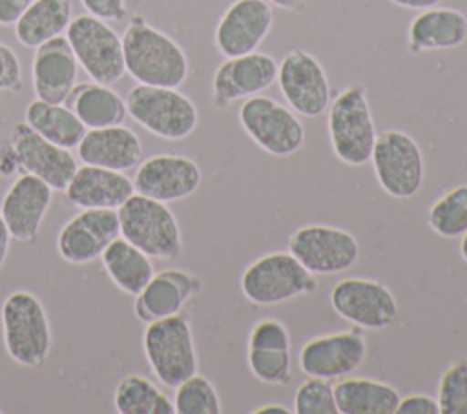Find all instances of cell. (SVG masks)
Masks as SVG:
<instances>
[{
  "label": "cell",
  "mask_w": 467,
  "mask_h": 414,
  "mask_svg": "<svg viewBox=\"0 0 467 414\" xmlns=\"http://www.w3.org/2000/svg\"><path fill=\"white\" fill-rule=\"evenodd\" d=\"M122 53L126 73L139 84L179 88L190 73L184 49L142 15H133L124 29Z\"/></svg>",
  "instance_id": "1"
},
{
  "label": "cell",
  "mask_w": 467,
  "mask_h": 414,
  "mask_svg": "<svg viewBox=\"0 0 467 414\" xmlns=\"http://www.w3.org/2000/svg\"><path fill=\"white\" fill-rule=\"evenodd\" d=\"M327 111V128L334 155L348 166L367 164L378 135L367 88L363 84L345 88L330 100Z\"/></svg>",
  "instance_id": "2"
},
{
  "label": "cell",
  "mask_w": 467,
  "mask_h": 414,
  "mask_svg": "<svg viewBox=\"0 0 467 414\" xmlns=\"http://www.w3.org/2000/svg\"><path fill=\"white\" fill-rule=\"evenodd\" d=\"M4 347L9 357L29 368L40 367L51 350V326L42 301L27 292H11L0 308Z\"/></svg>",
  "instance_id": "3"
},
{
  "label": "cell",
  "mask_w": 467,
  "mask_h": 414,
  "mask_svg": "<svg viewBox=\"0 0 467 414\" xmlns=\"http://www.w3.org/2000/svg\"><path fill=\"white\" fill-rule=\"evenodd\" d=\"M120 237L150 259H175L182 252V235L166 202L133 193L119 210Z\"/></svg>",
  "instance_id": "4"
},
{
  "label": "cell",
  "mask_w": 467,
  "mask_h": 414,
  "mask_svg": "<svg viewBox=\"0 0 467 414\" xmlns=\"http://www.w3.org/2000/svg\"><path fill=\"white\" fill-rule=\"evenodd\" d=\"M124 102L128 115L139 126L166 140L190 137L199 122L197 106L177 88L137 84Z\"/></svg>",
  "instance_id": "5"
},
{
  "label": "cell",
  "mask_w": 467,
  "mask_h": 414,
  "mask_svg": "<svg viewBox=\"0 0 467 414\" xmlns=\"http://www.w3.org/2000/svg\"><path fill=\"white\" fill-rule=\"evenodd\" d=\"M142 348L153 376L164 387L175 388L197 372L199 357L192 325L181 314L148 323Z\"/></svg>",
  "instance_id": "6"
},
{
  "label": "cell",
  "mask_w": 467,
  "mask_h": 414,
  "mask_svg": "<svg viewBox=\"0 0 467 414\" xmlns=\"http://www.w3.org/2000/svg\"><path fill=\"white\" fill-rule=\"evenodd\" d=\"M239 286L250 303L270 306L316 292L317 281L290 252H270L244 268Z\"/></svg>",
  "instance_id": "7"
},
{
  "label": "cell",
  "mask_w": 467,
  "mask_h": 414,
  "mask_svg": "<svg viewBox=\"0 0 467 414\" xmlns=\"http://www.w3.org/2000/svg\"><path fill=\"white\" fill-rule=\"evenodd\" d=\"M370 162L381 190L407 201L420 193L425 181V162L420 144L401 129H383L376 135Z\"/></svg>",
  "instance_id": "8"
},
{
  "label": "cell",
  "mask_w": 467,
  "mask_h": 414,
  "mask_svg": "<svg viewBox=\"0 0 467 414\" xmlns=\"http://www.w3.org/2000/svg\"><path fill=\"white\" fill-rule=\"evenodd\" d=\"M239 124L255 146L272 157H292L306 140L297 113L261 93L244 98L239 108Z\"/></svg>",
  "instance_id": "9"
},
{
  "label": "cell",
  "mask_w": 467,
  "mask_h": 414,
  "mask_svg": "<svg viewBox=\"0 0 467 414\" xmlns=\"http://www.w3.org/2000/svg\"><path fill=\"white\" fill-rule=\"evenodd\" d=\"M66 38L78 66L93 82L113 86L124 77L122 38L106 20L89 13L73 16L66 29Z\"/></svg>",
  "instance_id": "10"
},
{
  "label": "cell",
  "mask_w": 467,
  "mask_h": 414,
  "mask_svg": "<svg viewBox=\"0 0 467 414\" xmlns=\"http://www.w3.org/2000/svg\"><path fill=\"white\" fill-rule=\"evenodd\" d=\"M328 301L341 319L358 328L381 330L390 326L400 316L394 294L376 279L345 277L332 286Z\"/></svg>",
  "instance_id": "11"
},
{
  "label": "cell",
  "mask_w": 467,
  "mask_h": 414,
  "mask_svg": "<svg viewBox=\"0 0 467 414\" xmlns=\"http://www.w3.org/2000/svg\"><path fill=\"white\" fill-rule=\"evenodd\" d=\"M288 252L314 275H327L352 268L359 243L339 226L305 224L288 237Z\"/></svg>",
  "instance_id": "12"
},
{
  "label": "cell",
  "mask_w": 467,
  "mask_h": 414,
  "mask_svg": "<svg viewBox=\"0 0 467 414\" xmlns=\"http://www.w3.org/2000/svg\"><path fill=\"white\" fill-rule=\"evenodd\" d=\"M288 108L301 117H319L330 104V82L321 62L305 49H290L275 78Z\"/></svg>",
  "instance_id": "13"
},
{
  "label": "cell",
  "mask_w": 467,
  "mask_h": 414,
  "mask_svg": "<svg viewBox=\"0 0 467 414\" xmlns=\"http://www.w3.org/2000/svg\"><path fill=\"white\" fill-rule=\"evenodd\" d=\"M202 181L199 164L179 153H157L139 162L133 177L135 193L161 202L192 197Z\"/></svg>",
  "instance_id": "14"
},
{
  "label": "cell",
  "mask_w": 467,
  "mask_h": 414,
  "mask_svg": "<svg viewBox=\"0 0 467 414\" xmlns=\"http://www.w3.org/2000/svg\"><path fill=\"white\" fill-rule=\"evenodd\" d=\"M272 24L274 5L268 0H234L215 26V49L224 58L254 53L268 36Z\"/></svg>",
  "instance_id": "15"
},
{
  "label": "cell",
  "mask_w": 467,
  "mask_h": 414,
  "mask_svg": "<svg viewBox=\"0 0 467 414\" xmlns=\"http://www.w3.org/2000/svg\"><path fill=\"white\" fill-rule=\"evenodd\" d=\"M7 144L18 168L42 179L53 190L64 191L78 168L77 159L69 150L40 137L24 120L13 126Z\"/></svg>",
  "instance_id": "16"
},
{
  "label": "cell",
  "mask_w": 467,
  "mask_h": 414,
  "mask_svg": "<svg viewBox=\"0 0 467 414\" xmlns=\"http://www.w3.org/2000/svg\"><path fill=\"white\" fill-rule=\"evenodd\" d=\"M367 357V339L359 328L337 330L308 339L299 350L305 376L339 379L354 372Z\"/></svg>",
  "instance_id": "17"
},
{
  "label": "cell",
  "mask_w": 467,
  "mask_h": 414,
  "mask_svg": "<svg viewBox=\"0 0 467 414\" xmlns=\"http://www.w3.org/2000/svg\"><path fill=\"white\" fill-rule=\"evenodd\" d=\"M277 66L272 55L261 51L224 58L212 77L213 106L226 109L241 98L263 93L275 82Z\"/></svg>",
  "instance_id": "18"
},
{
  "label": "cell",
  "mask_w": 467,
  "mask_h": 414,
  "mask_svg": "<svg viewBox=\"0 0 467 414\" xmlns=\"http://www.w3.org/2000/svg\"><path fill=\"white\" fill-rule=\"evenodd\" d=\"M120 235L117 210L86 208L71 217L57 235L58 255L71 264H86L100 257Z\"/></svg>",
  "instance_id": "19"
},
{
  "label": "cell",
  "mask_w": 467,
  "mask_h": 414,
  "mask_svg": "<svg viewBox=\"0 0 467 414\" xmlns=\"http://www.w3.org/2000/svg\"><path fill=\"white\" fill-rule=\"evenodd\" d=\"M53 191L47 182L26 171L7 188L0 204V215L15 241L33 243L36 239L51 206Z\"/></svg>",
  "instance_id": "20"
},
{
  "label": "cell",
  "mask_w": 467,
  "mask_h": 414,
  "mask_svg": "<svg viewBox=\"0 0 467 414\" xmlns=\"http://www.w3.org/2000/svg\"><path fill=\"white\" fill-rule=\"evenodd\" d=\"M78 67L66 35L35 47L31 82L36 98L51 104H66L69 93L77 86Z\"/></svg>",
  "instance_id": "21"
},
{
  "label": "cell",
  "mask_w": 467,
  "mask_h": 414,
  "mask_svg": "<svg viewBox=\"0 0 467 414\" xmlns=\"http://www.w3.org/2000/svg\"><path fill=\"white\" fill-rule=\"evenodd\" d=\"M199 279L184 270L168 268L157 272L135 295L133 312L146 325L181 314L186 301L199 292Z\"/></svg>",
  "instance_id": "22"
},
{
  "label": "cell",
  "mask_w": 467,
  "mask_h": 414,
  "mask_svg": "<svg viewBox=\"0 0 467 414\" xmlns=\"http://www.w3.org/2000/svg\"><path fill=\"white\" fill-rule=\"evenodd\" d=\"M77 157L89 166L128 171L142 160V142L133 129L122 124L86 129L77 146Z\"/></svg>",
  "instance_id": "23"
},
{
  "label": "cell",
  "mask_w": 467,
  "mask_h": 414,
  "mask_svg": "<svg viewBox=\"0 0 467 414\" xmlns=\"http://www.w3.org/2000/svg\"><path fill=\"white\" fill-rule=\"evenodd\" d=\"M64 191L67 201L82 210H119L135 193V188L124 171L84 164L77 168Z\"/></svg>",
  "instance_id": "24"
},
{
  "label": "cell",
  "mask_w": 467,
  "mask_h": 414,
  "mask_svg": "<svg viewBox=\"0 0 467 414\" xmlns=\"http://www.w3.org/2000/svg\"><path fill=\"white\" fill-rule=\"evenodd\" d=\"M467 40V16L456 7L434 5L420 11L409 24L407 46L412 55L454 49Z\"/></svg>",
  "instance_id": "25"
},
{
  "label": "cell",
  "mask_w": 467,
  "mask_h": 414,
  "mask_svg": "<svg viewBox=\"0 0 467 414\" xmlns=\"http://www.w3.org/2000/svg\"><path fill=\"white\" fill-rule=\"evenodd\" d=\"M66 106L78 117L86 129L119 126L128 115L124 98L111 89V86L93 80L77 84L69 93Z\"/></svg>",
  "instance_id": "26"
},
{
  "label": "cell",
  "mask_w": 467,
  "mask_h": 414,
  "mask_svg": "<svg viewBox=\"0 0 467 414\" xmlns=\"http://www.w3.org/2000/svg\"><path fill=\"white\" fill-rule=\"evenodd\" d=\"M337 414H396L400 392L370 378H339L334 383Z\"/></svg>",
  "instance_id": "27"
},
{
  "label": "cell",
  "mask_w": 467,
  "mask_h": 414,
  "mask_svg": "<svg viewBox=\"0 0 467 414\" xmlns=\"http://www.w3.org/2000/svg\"><path fill=\"white\" fill-rule=\"evenodd\" d=\"M71 18L69 0H35L15 22V36L26 47H38L64 35Z\"/></svg>",
  "instance_id": "28"
},
{
  "label": "cell",
  "mask_w": 467,
  "mask_h": 414,
  "mask_svg": "<svg viewBox=\"0 0 467 414\" xmlns=\"http://www.w3.org/2000/svg\"><path fill=\"white\" fill-rule=\"evenodd\" d=\"M100 261L117 288L130 295H137L155 274L150 257L120 235L106 246Z\"/></svg>",
  "instance_id": "29"
},
{
  "label": "cell",
  "mask_w": 467,
  "mask_h": 414,
  "mask_svg": "<svg viewBox=\"0 0 467 414\" xmlns=\"http://www.w3.org/2000/svg\"><path fill=\"white\" fill-rule=\"evenodd\" d=\"M24 122L49 142L71 150L86 133V126L66 104H51L35 98L27 104Z\"/></svg>",
  "instance_id": "30"
},
{
  "label": "cell",
  "mask_w": 467,
  "mask_h": 414,
  "mask_svg": "<svg viewBox=\"0 0 467 414\" xmlns=\"http://www.w3.org/2000/svg\"><path fill=\"white\" fill-rule=\"evenodd\" d=\"M113 405L119 414H173V401L148 378L126 374L115 387Z\"/></svg>",
  "instance_id": "31"
},
{
  "label": "cell",
  "mask_w": 467,
  "mask_h": 414,
  "mask_svg": "<svg viewBox=\"0 0 467 414\" xmlns=\"http://www.w3.org/2000/svg\"><path fill=\"white\" fill-rule=\"evenodd\" d=\"M427 224L441 237H462L467 230V184H458L440 195L427 210Z\"/></svg>",
  "instance_id": "32"
},
{
  "label": "cell",
  "mask_w": 467,
  "mask_h": 414,
  "mask_svg": "<svg viewBox=\"0 0 467 414\" xmlns=\"http://www.w3.org/2000/svg\"><path fill=\"white\" fill-rule=\"evenodd\" d=\"M173 407L177 414H221V399L213 383L202 376L193 374L175 387Z\"/></svg>",
  "instance_id": "33"
},
{
  "label": "cell",
  "mask_w": 467,
  "mask_h": 414,
  "mask_svg": "<svg viewBox=\"0 0 467 414\" xmlns=\"http://www.w3.org/2000/svg\"><path fill=\"white\" fill-rule=\"evenodd\" d=\"M250 372L255 379L268 385H285L292 379L290 350L279 348H248Z\"/></svg>",
  "instance_id": "34"
},
{
  "label": "cell",
  "mask_w": 467,
  "mask_h": 414,
  "mask_svg": "<svg viewBox=\"0 0 467 414\" xmlns=\"http://www.w3.org/2000/svg\"><path fill=\"white\" fill-rule=\"evenodd\" d=\"M440 414H467V357L445 368L438 383Z\"/></svg>",
  "instance_id": "35"
},
{
  "label": "cell",
  "mask_w": 467,
  "mask_h": 414,
  "mask_svg": "<svg viewBox=\"0 0 467 414\" xmlns=\"http://www.w3.org/2000/svg\"><path fill=\"white\" fill-rule=\"evenodd\" d=\"M296 414H337L334 385L330 379L306 376L294 396Z\"/></svg>",
  "instance_id": "36"
},
{
  "label": "cell",
  "mask_w": 467,
  "mask_h": 414,
  "mask_svg": "<svg viewBox=\"0 0 467 414\" xmlns=\"http://www.w3.org/2000/svg\"><path fill=\"white\" fill-rule=\"evenodd\" d=\"M292 341L288 328L275 317H265L257 321L248 336V348H279L290 350Z\"/></svg>",
  "instance_id": "37"
},
{
  "label": "cell",
  "mask_w": 467,
  "mask_h": 414,
  "mask_svg": "<svg viewBox=\"0 0 467 414\" xmlns=\"http://www.w3.org/2000/svg\"><path fill=\"white\" fill-rule=\"evenodd\" d=\"M22 89V66L18 55L4 42H0V91Z\"/></svg>",
  "instance_id": "38"
},
{
  "label": "cell",
  "mask_w": 467,
  "mask_h": 414,
  "mask_svg": "<svg viewBox=\"0 0 467 414\" xmlns=\"http://www.w3.org/2000/svg\"><path fill=\"white\" fill-rule=\"evenodd\" d=\"M84 9L106 22H119L126 16V0H80Z\"/></svg>",
  "instance_id": "39"
},
{
  "label": "cell",
  "mask_w": 467,
  "mask_h": 414,
  "mask_svg": "<svg viewBox=\"0 0 467 414\" xmlns=\"http://www.w3.org/2000/svg\"><path fill=\"white\" fill-rule=\"evenodd\" d=\"M396 414H440V407L436 398L421 392L409 394L400 398Z\"/></svg>",
  "instance_id": "40"
},
{
  "label": "cell",
  "mask_w": 467,
  "mask_h": 414,
  "mask_svg": "<svg viewBox=\"0 0 467 414\" xmlns=\"http://www.w3.org/2000/svg\"><path fill=\"white\" fill-rule=\"evenodd\" d=\"M27 7L26 0H0V26H15Z\"/></svg>",
  "instance_id": "41"
},
{
  "label": "cell",
  "mask_w": 467,
  "mask_h": 414,
  "mask_svg": "<svg viewBox=\"0 0 467 414\" xmlns=\"http://www.w3.org/2000/svg\"><path fill=\"white\" fill-rule=\"evenodd\" d=\"M390 4L403 7V9H412V11H423L434 5H440L441 0H389Z\"/></svg>",
  "instance_id": "42"
},
{
  "label": "cell",
  "mask_w": 467,
  "mask_h": 414,
  "mask_svg": "<svg viewBox=\"0 0 467 414\" xmlns=\"http://www.w3.org/2000/svg\"><path fill=\"white\" fill-rule=\"evenodd\" d=\"M11 233H9V228L7 224L4 223L2 215H0V268L4 266L5 259H7V254H9V246H11Z\"/></svg>",
  "instance_id": "43"
},
{
  "label": "cell",
  "mask_w": 467,
  "mask_h": 414,
  "mask_svg": "<svg viewBox=\"0 0 467 414\" xmlns=\"http://www.w3.org/2000/svg\"><path fill=\"white\" fill-rule=\"evenodd\" d=\"M274 7H279L283 11L290 13H301L306 5V0H268Z\"/></svg>",
  "instance_id": "44"
},
{
  "label": "cell",
  "mask_w": 467,
  "mask_h": 414,
  "mask_svg": "<svg viewBox=\"0 0 467 414\" xmlns=\"http://www.w3.org/2000/svg\"><path fill=\"white\" fill-rule=\"evenodd\" d=\"M254 414H288L290 410L281 403H266L263 407H257L252 410Z\"/></svg>",
  "instance_id": "45"
},
{
  "label": "cell",
  "mask_w": 467,
  "mask_h": 414,
  "mask_svg": "<svg viewBox=\"0 0 467 414\" xmlns=\"http://www.w3.org/2000/svg\"><path fill=\"white\" fill-rule=\"evenodd\" d=\"M460 255L467 263V230L462 233V239H460Z\"/></svg>",
  "instance_id": "46"
},
{
  "label": "cell",
  "mask_w": 467,
  "mask_h": 414,
  "mask_svg": "<svg viewBox=\"0 0 467 414\" xmlns=\"http://www.w3.org/2000/svg\"><path fill=\"white\" fill-rule=\"evenodd\" d=\"M26 2H27V4H33V2H35V0H26Z\"/></svg>",
  "instance_id": "47"
}]
</instances>
